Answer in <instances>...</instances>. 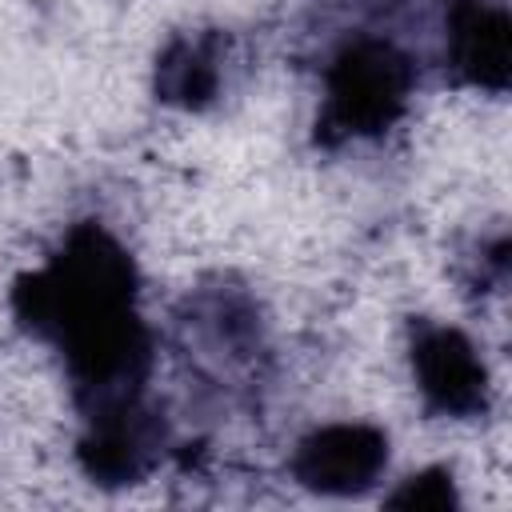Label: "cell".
Listing matches in <instances>:
<instances>
[{"label": "cell", "instance_id": "3", "mask_svg": "<svg viewBox=\"0 0 512 512\" xmlns=\"http://www.w3.org/2000/svg\"><path fill=\"white\" fill-rule=\"evenodd\" d=\"M176 352L212 388H252L268 364V332L256 296L232 276H212L188 288L172 312Z\"/></svg>", "mask_w": 512, "mask_h": 512}, {"label": "cell", "instance_id": "1", "mask_svg": "<svg viewBox=\"0 0 512 512\" xmlns=\"http://www.w3.org/2000/svg\"><path fill=\"white\" fill-rule=\"evenodd\" d=\"M12 316L64 360L80 420L148 400L156 336L140 316V268L100 220L72 224L44 268L16 276Z\"/></svg>", "mask_w": 512, "mask_h": 512}, {"label": "cell", "instance_id": "4", "mask_svg": "<svg viewBox=\"0 0 512 512\" xmlns=\"http://www.w3.org/2000/svg\"><path fill=\"white\" fill-rule=\"evenodd\" d=\"M408 364L420 404L436 420H484L492 408V380L480 348L444 320H408Z\"/></svg>", "mask_w": 512, "mask_h": 512}, {"label": "cell", "instance_id": "8", "mask_svg": "<svg viewBox=\"0 0 512 512\" xmlns=\"http://www.w3.org/2000/svg\"><path fill=\"white\" fill-rule=\"evenodd\" d=\"M232 32L228 28H188L172 32L152 64V92L176 112H208L228 84Z\"/></svg>", "mask_w": 512, "mask_h": 512}, {"label": "cell", "instance_id": "5", "mask_svg": "<svg viewBox=\"0 0 512 512\" xmlns=\"http://www.w3.org/2000/svg\"><path fill=\"white\" fill-rule=\"evenodd\" d=\"M388 432L364 420L320 424L296 440L288 472L312 496H364L388 472Z\"/></svg>", "mask_w": 512, "mask_h": 512}, {"label": "cell", "instance_id": "2", "mask_svg": "<svg viewBox=\"0 0 512 512\" xmlns=\"http://www.w3.org/2000/svg\"><path fill=\"white\" fill-rule=\"evenodd\" d=\"M416 92V60L388 36L356 32L324 68V100L312 124L316 148L376 140L400 124Z\"/></svg>", "mask_w": 512, "mask_h": 512}, {"label": "cell", "instance_id": "10", "mask_svg": "<svg viewBox=\"0 0 512 512\" xmlns=\"http://www.w3.org/2000/svg\"><path fill=\"white\" fill-rule=\"evenodd\" d=\"M464 284L472 296L500 292L508 284V232L480 236L472 256H464Z\"/></svg>", "mask_w": 512, "mask_h": 512}, {"label": "cell", "instance_id": "7", "mask_svg": "<svg viewBox=\"0 0 512 512\" xmlns=\"http://www.w3.org/2000/svg\"><path fill=\"white\" fill-rule=\"evenodd\" d=\"M444 76L460 88L508 92L512 20L504 0H444Z\"/></svg>", "mask_w": 512, "mask_h": 512}, {"label": "cell", "instance_id": "9", "mask_svg": "<svg viewBox=\"0 0 512 512\" xmlns=\"http://www.w3.org/2000/svg\"><path fill=\"white\" fill-rule=\"evenodd\" d=\"M388 508H404V512H452L460 508V492H456V476L452 468L444 464H432V468H420L412 476H404L388 496H384Z\"/></svg>", "mask_w": 512, "mask_h": 512}, {"label": "cell", "instance_id": "6", "mask_svg": "<svg viewBox=\"0 0 512 512\" xmlns=\"http://www.w3.org/2000/svg\"><path fill=\"white\" fill-rule=\"evenodd\" d=\"M168 436L172 432L164 412L144 400L84 420V432L76 440V460L96 488H132L160 464V456L168 452Z\"/></svg>", "mask_w": 512, "mask_h": 512}]
</instances>
